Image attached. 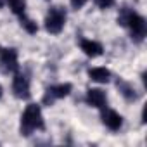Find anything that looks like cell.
Returning a JSON list of instances; mask_svg holds the SVG:
<instances>
[{
  "label": "cell",
  "instance_id": "6da1fadb",
  "mask_svg": "<svg viewBox=\"0 0 147 147\" xmlns=\"http://www.w3.org/2000/svg\"><path fill=\"white\" fill-rule=\"evenodd\" d=\"M45 123H43V114H42V107L40 104H28L26 109L21 114V135L28 137L36 130H43Z\"/></svg>",
  "mask_w": 147,
  "mask_h": 147
},
{
  "label": "cell",
  "instance_id": "7a4b0ae2",
  "mask_svg": "<svg viewBox=\"0 0 147 147\" xmlns=\"http://www.w3.org/2000/svg\"><path fill=\"white\" fill-rule=\"evenodd\" d=\"M118 23L121 26H128L130 31H131V38L135 42H142L145 33H147V23L145 19L137 14L135 11H130V9H123L119 18H118Z\"/></svg>",
  "mask_w": 147,
  "mask_h": 147
},
{
  "label": "cell",
  "instance_id": "3957f363",
  "mask_svg": "<svg viewBox=\"0 0 147 147\" xmlns=\"http://www.w3.org/2000/svg\"><path fill=\"white\" fill-rule=\"evenodd\" d=\"M66 11L62 7H52L45 18V30L50 35H59L66 24Z\"/></svg>",
  "mask_w": 147,
  "mask_h": 147
},
{
  "label": "cell",
  "instance_id": "277c9868",
  "mask_svg": "<svg viewBox=\"0 0 147 147\" xmlns=\"http://www.w3.org/2000/svg\"><path fill=\"white\" fill-rule=\"evenodd\" d=\"M0 64L5 73H18L19 69V57L18 50L12 47H0Z\"/></svg>",
  "mask_w": 147,
  "mask_h": 147
},
{
  "label": "cell",
  "instance_id": "5b68a950",
  "mask_svg": "<svg viewBox=\"0 0 147 147\" xmlns=\"http://www.w3.org/2000/svg\"><path fill=\"white\" fill-rule=\"evenodd\" d=\"M12 94L21 99V100H28L31 95V88H30V80L26 75H21V73H14L12 78Z\"/></svg>",
  "mask_w": 147,
  "mask_h": 147
},
{
  "label": "cell",
  "instance_id": "8992f818",
  "mask_svg": "<svg viewBox=\"0 0 147 147\" xmlns=\"http://www.w3.org/2000/svg\"><path fill=\"white\" fill-rule=\"evenodd\" d=\"M100 118L106 128H109L111 131H118L123 126V116L119 113H116L114 109H109L107 106L100 109Z\"/></svg>",
  "mask_w": 147,
  "mask_h": 147
},
{
  "label": "cell",
  "instance_id": "52a82bcc",
  "mask_svg": "<svg viewBox=\"0 0 147 147\" xmlns=\"http://www.w3.org/2000/svg\"><path fill=\"white\" fill-rule=\"evenodd\" d=\"M85 102L90 107L102 109V107L107 106V95L102 88H88L87 94H85Z\"/></svg>",
  "mask_w": 147,
  "mask_h": 147
},
{
  "label": "cell",
  "instance_id": "ba28073f",
  "mask_svg": "<svg viewBox=\"0 0 147 147\" xmlns=\"http://www.w3.org/2000/svg\"><path fill=\"white\" fill-rule=\"evenodd\" d=\"M80 49H82V52H83L87 57H92V59L102 55V52H104L102 45H100L97 40H90V38H82V40H80Z\"/></svg>",
  "mask_w": 147,
  "mask_h": 147
},
{
  "label": "cell",
  "instance_id": "9c48e42d",
  "mask_svg": "<svg viewBox=\"0 0 147 147\" xmlns=\"http://www.w3.org/2000/svg\"><path fill=\"white\" fill-rule=\"evenodd\" d=\"M71 90H73V85H71V83H57V85H50L45 92H47L54 100H57V99L67 97V95L71 94Z\"/></svg>",
  "mask_w": 147,
  "mask_h": 147
},
{
  "label": "cell",
  "instance_id": "30bf717a",
  "mask_svg": "<svg viewBox=\"0 0 147 147\" xmlns=\"http://www.w3.org/2000/svg\"><path fill=\"white\" fill-rule=\"evenodd\" d=\"M88 76L95 83H109L113 75H111V71L107 67H100L99 66V67H90L88 69Z\"/></svg>",
  "mask_w": 147,
  "mask_h": 147
},
{
  "label": "cell",
  "instance_id": "8fae6325",
  "mask_svg": "<svg viewBox=\"0 0 147 147\" xmlns=\"http://www.w3.org/2000/svg\"><path fill=\"white\" fill-rule=\"evenodd\" d=\"M116 85H118V90H119V94L123 95V99H125L126 102H135V100L138 99V95H137L133 85H130L128 82H125V80H118Z\"/></svg>",
  "mask_w": 147,
  "mask_h": 147
},
{
  "label": "cell",
  "instance_id": "7c38bea8",
  "mask_svg": "<svg viewBox=\"0 0 147 147\" xmlns=\"http://www.w3.org/2000/svg\"><path fill=\"white\" fill-rule=\"evenodd\" d=\"M5 5L18 18L23 16V14H26V0H5Z\"/></svg>",
  "mask_w": 147,
  "mask_h": 147
},
{
  "label": "cell",
  "instance_id": "4fadbf2b",
  "mask_svg": "<svg viewBox=\"0 0 147 147\" xmlns=\"http://www.w3.org/2000/svg\"><path fill=\"white\" fill-rule=\"evenodd\" d=\"M19 21H21V28H23L26 33H30V35H36V31H38V24H36L31 18H28L26 14H23V16H19Z\"/></svg>",
  "mask_w": 147,
  "mask_h": 147
},
{
  "label": "cell",
  "instance_id": "5bb4252c",
  "mask_svg": "<svg viewBox=\"0 0 147 147\" xmlns=\"http://www.w3.org/2000/svg\"><path fill=\"white\" fill-rule=\"evenodd\" d=\"M94 4L99 9H111L114 5V0H94Z\"/></svg>",
  "mask_w": 147,
  "mask_h": 147
},
{
  "label": "cell",
  "instance_id": "9a60e30c",
  "mask_svg": "<svg viewBox=\"0 0 147 147\" xmlns=\"http://www.w3.org/2000/svg\"><path fill=\"white\" fill-rule=\"evenodd\" d=\"M87 2H88V0H69L71 7H73V9H76V11H80L82 7H85V5H87Z\"/></svg>",
  "mask_w": 147,
  "mask_h": 147
},
{
  "label": "cell",
  "instance_id": "2e32d148",
  "mask_svg": "<svg viewBox=\"0 0 147 147\" xmlns=\"http://www.w3.org/2000/svg\"><path fill=\"white\" fill-rule=\"evenodd\" d=\"M4 5H5V0H0V9H2Z\"/></svg>",
  "mask_w": 147,
  "mask_h": 147
},
{
  "label": "cell",
  "instance_id": "e0dca14e",
  "mask_svg": "<svg viewBox=\"0 0 147 147\" xmlns=\"http://www.w3.org/2000/svg\"><path fill=\"white\" fill-rule=\"evenodd\" d=\"M2 95H4V88H2V85H0V99H2Z\"/></svg>",
  "mask_w": 147,
  "mask_h": 147
}]
</instances>
